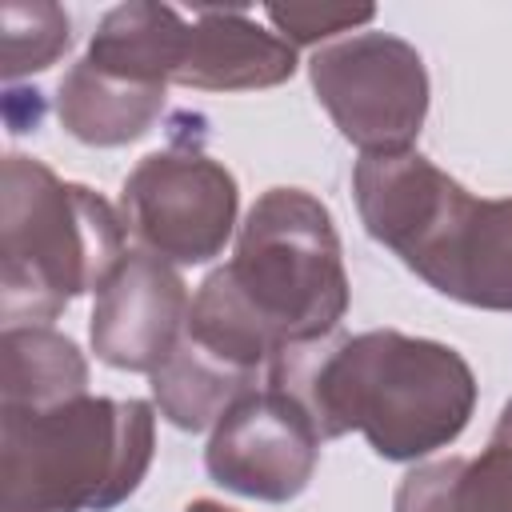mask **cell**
Instances as JSON below:
<instances>
[{
    "mask_svg": "<svg viewBox=\"0 0 512 512\" xmlns=\"http://www.w3.org/2000/svg\"><path fill=\"white\" fill-rule=\"evenodd\" d=\"M236 212V176L192 136H176L168 148L148 152L120 188L124 228L140 240L144 252L168 264L216 260L240 228Z\"/></svg>",
    "mask_w": 512,
    "mask_h": 512,
    "instance_id": "52a82bcc",
    "label": "cell"
},
{
    "mask_svg": "<svg viewBox=\"0 0 512 512\" xmlns=\"http://www.w3.org/2000/svg\"><path fill=\"white\" fill-rule=\"evenodd\" d=\"M88 396L80 344L52 324H12L0 336V412H44Z\"/></svg>",
    "mask_w": 512,
    "mask_h": 512,
    "instance_id": "7c38bea8",
    "label": "cell"
},
{
    "mask_svg": "<svg viewBox=\"0 0 512 512\" xmlns=\"http://www.w3.org/2000/svg\"><path fill=\"white\" fill-rule=\"evenodd\" d=\"M156 412L180 432H212L216 420L248 392H256V376L224 364L204 352L196 340L180 336L176 352L148 376Z\"/></svg>",
    "mask_w": 512,
    "mask_h": 512,
    "instance_id": "9a60e30c",
    "label": "cell"
},
{
    "mask_svg": "<svg viewBox=\"0 0 512 512\" xmlns=\"http://www.w3.org/2000/svg\"><path fill=\"white\" fill-rule=\"evenodd\" d=\"M348 300L332 212L304 188H268L236 228L232 260L200 280L184 336L256 376L280 348L336 336Z\"/></svg>",
    "mask_w": 512,
    "mask_h": 512,
    "instance_id": "6da1fadb",
    "label": "cell"
},
{
    "mask_svg": "<svg viewBox=\"0 0 512 512\" xmlns=\"http://www.w3.org/2000/svg\"><path fill=\"white\" fill-rule=\"evenodd\" d=\"M164 92L160 84L112 76L80 56L56 88V116L64 132L88 148H124L152 132L164 112Z\"/></svg>",
    "mask_w": 512,
    "mask_h": 512,
    "instance_id": "8fae6325",
    "label": "cell"
},
{
    "mask_svg": "<svg viewBox=\"0 0 512 512\" xmlns=\"http://www.w3.org/2000/svg\"><path fill=\"white\" fill-rule=\"evenodd\" d=\"M188 312L192 296L176 264L144 248H128V256L96 292L88 316L92 352L116 372L152 376L176 352L188 328Z\"/></svg>",
    "mask_w": 512,
    "mask_h": 512,
    "instance_id": "9c48e42d",
    "label": "cell"
},
{
    "mask_svg": "<svg viewBox=\"0 0 512 512\" xmlns=\"http://www.w3.org/2000/svg\"><path fill=\"white\" fill-rule=\"evenodd\" d=\"M156 404L76 396L0 412V512H112L152 468Z\"/></svg>",
    "mask_w": 512,
    "mask_h": 512,
    "instance_id": "5b68a950",
    "label": "cell"
},
{
    "mask_svg": "<svg viewBox=\"0 0 512 512\" xmlns=\"http://www.w3.org/2000/svg\"><path fill=\"white\" fill-rule=\"evenodd\" d=\"M268 388L288 392L320 440L360 432L380 460L420 464L448 448L476 412L472 364L440 340L372 328L280 348Z\"/></svg>",
    "mask_w": 512,
    "mask_h": 512,
    "instance_id": "7a4b0ae2",
    "label": "cell"
},
{
    "mask_svg": "<svg viewBox=\"0 0 512 512\" xmlns=\"http://www.w3.org/2000/svg\"><path fill=\"white\" fill-rule=\"evenodd\" d=\"M184 512H236V508H228V504H220V500H208V496H200V500H192Z\"/></svg>",
    "mask_w": 512,
    "mask_h": 512,
    "instance_id": "ac0fdd59",
    "label": "cell"
},
{
    "mask_svg": "<svg viewBox=\"0 0 512 512\" xmlns=\"http://www.w3.org/2000/svg\"><path fill=\"white\" fill-rule=\"evenodd\" d=\"M392 512H512V448L424 460L400 476Z\"/></svg>",
    "mask_w": 512,
    "mask_h": 512,
    "instance_id": "5bb4252c",
    "label": "cell"
},
{
    "mask_svg": "<svg viewBox=\"0 0 512 512\" xmlns=\"http://www.w3.org/2000/svg\"><path fill=\"white\" fill-rule=\"evenodd\" d=\"M308 80L320 108L360 156L412 152L428 120L424 56L392 32H352L312 52Z\"/></svg>",
    "mask_w": 512,
    "mask_h": 512,
    "instance_id": "8992f818",
    "label": "cell"
},
{
    "mask_svg": "<svg viewBox=\"0 0 512 512\" xmlns=\"http://www.w3.org/2000/svg\"><path fill=\"white\" fill-rule=\"evenodd\" d=\"M120 208L44 160L8 152L0 164V316L52 324L76 296L100 292L128 256Z\"/></svg>",
    "mask_w": 512,
    "mask_h": 512,
    "instance_id": "277c9868",
    "label": "cell"
},
{
    "mask_svg": "<svg viewBox=\"0 0 512 512\" xmlns=\"http://www.w3.org/2000/svg\"><path fill=\"white\" fill-rule=\"evenodd\" d=\"M320 432L312 416L280 388H256L240 396L212 428L204 448V468L212 484L264 500H296L320 464Z\"/></svg>",
    "mask_w": 512,
    "mask_h": 512,
    "instance_id": "ba28073f",
    "label": "cell"
},
{
    "mask_svg": "<svg viewBox=\"0 0 512 512\" xmlns=\"http://www.w3.org/2000/svg\"><path fill=\"white\" fill-rule=\"evenodd\" d=\"M352 196L364 232L440 296L512 312V196L484 200L424 152L360 156Z\"/></svg>",
    "mask_w": 512,
    "mask_h": 512,
    "instance_id": "3957f363",
    "label": "cell"
},
{
    "mask_svg": "<svg viewBox=\"0 0 512 512\" xmlns=\"http://www.w3.org/2000/svg\"><path fill=\"white\" fill-rule=\"evenodd\" d=\"M0 28H4V60L0 72L4 80H20L32 72L52 68L68 44H72V20L60 4L48 0H32V4H4L0 12Z\"/></svg>",
    "mask_w": 512,
    "mask_h": 512,
    "instance_id": "2e32d148",
    "label": "cell"
},
{
    "mask_svg": "<svg viewBox=\"0 0 512 512\" xmlns=\"http://www.w3.org/2000/svg\"><path fill=\"white\" fill-rule=\"evenodd\" d=\"M184 32H188V16L168 4H148V0L116 4L100 16L84 60L112 76L168 88L180 64Z\"/></svg>",
    "mask_w": 512,
    "mask_h": 512,
    "instance_id": "4fadbf2b",
    "label": "cell"
},
{
    "mask_svg": "<svg viewBox=\"0 0 512 512\" xmlns=\"http://www.w3.org/2000/svg\"><path fill=\"white\" fill-rule=\"evenodd\" d=\"M296 76V48L240 8H196L172 84L196 92H256Z\"/></svg>",
    "mask_w": 512,
    "mask_h": 512,
    "instance_id": "30bf717a",
    "label": "cell"
},
{
    "mask_svg": "<svg viewBox=\"0 0 512 512\" xmlns=\"http://www.w3.org/2000/svg\"><path fill=\"white\" fill-rule=\"evenodd\" d=\"M264 16H268L272 32L280 40H288L292 48H312V44L324 48V40L368 24L376 16V8H316V4H288V8H280V4H268Z\"/></svg>",
    "mask_w": 512,
    "mask_h": 512,
    "instance_id": "e0dca14e",
    "label": "cell"
}]
</instances>
